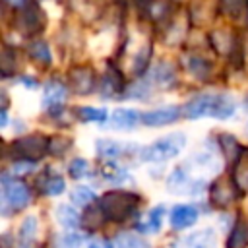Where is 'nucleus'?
Returning <instances> with one entry per match:
<instances>
[{"instance_id": "nucleus-23", "label": "nucleus", "mask_w": 248, "mask_h": 248, "mask_svg": "<svg viewBox=\"0 0 248 248\" xmlns=\"http://www.w3.org/2000/svg\"><path fill=\"white\" fill-rule=\"evenodd\" d=\"M70 198H72V202H74L78 207H85V205H89V203L95 200V194H93V190L87 188V186H76V188L72 190Z\"/></svg>"}, {"instance_id": "nucleus-19", "label": "nucleus", "mask_w": 248, "mask_h": 248, "mask_svg": "<svg viewBox=\"0 0 248 248\" xmlns=\"http://www.w3.org/2000/svg\"><path fill=\"white\" fill-rule=\"evenodd\" d=\"M56 219L64 229H76L79 225V221H81L78 211L74 207H70V205H58L56 207Z\"/></svg>"}, {"instance_id": "nucleus-10", "label": "nucleus", "mask_w": 248, "mask_h": 248, "mask_svg": "<svg viewBox=\"0 0 248 248\" xmlns=\"http://www.w3.org/2000/svg\"><path fill=\"white\" fill-rule=\"evenodd\" d=\"M141 124V112L134 108H116L110 114V128L114 130H134Z\"/></svg>"}, {"instance_id": "nucleus-21", "label": "nucleus", "mask_w": 248, "mask_h": 248, "mask_svg": "<svg viewBox=\"0 0 248 248\" xmlns=\"http://www.w3.org/2000/svg\"><path fill=\"white\" fill-rule=\"evenodd\" d=\"M124 151V145L114 141V140H99L97 141V153L101 157H107V159H114V157H120Z\"/></svg>"}, {"instance_id": "nucleus-14", "label": "nucleus", "mask_w": 248, "mask_h": 248, "mask_svg": "<svg viewBox=\"0 0 248 248\" xmlns=\"http://www.w3.org/2000/svg\"><path fill=\"white\" fill-rule=\"evenodd\" d=\"M68 93H66V87L58 81H50L46 87H45V97H43V103L45 107L48 108H58L64 101H66Z\"/></svg>"}, {"instance_id": "nucleus-13", "label": "nucleus", "mask_w": 248, "mask_h": 248, "mask_svg": "<svg viewBox=\"0 0 248 248\" xmlns=\"http://www.w3.org/2000/svg\"><path fill=\"white\" fill-rule=\"evenodd\" d=\"M246 246H248V221L242 215H238L229 234L227 248H246Z\"/></svg>"}, {"instance_id": "nucleus-15", "label": "nucleus", "mask_w": 248, "mask_h": 248, "mask_svg": "<svg viewBox=\"0 0 248 248\" xmlns=\"http://www.w3.org/2000/svg\"><path fill=\"white\" fill-rule=\"evenodd\" d=\"M124 91V81H122V74L110 66L107 76L103 78V97H114V93Z\"/></svg>"}, {"instance_id": "nucleus-24", "label": "nucleus", "mask_w": 248, "mask_h": 248, "mask_svg": "<svg viewBox=\"0 0 248 248\" xmlns=\"http://www.w3.org/2000/svg\"><path fill=\"white\" fill-rule=\"evenodd\" d=\"M16 52L10 48V45H6L2 48V56H0V70H2V76L4 78H10L14 72H16Z\"/></svg>"}, {"instance_id": "nucleus-2", "label": "nucleus", "mask_w": 248, "mask_h": 248, "mask_svg": "<svg viewBox=\"0 0 248 248\" xmlns=\"http://www.w3.org/2000/svg\"><path fill=\"white\" fill-rule=\"evenodd\" d=\"M99 205L108 221L122 223L136 213L140 205V196L134 192H126V190H112L101 198Z\"/></svg>"}, {"instance_id": "nucleus-22", "label": "nucleus", "mask_w": 248, "mask_h": 248, "mask_svg": "<svg viewBox=\"0 0 248 248\" xmlns=\"http://www.w3.org/2000/svg\"><path fill=\"white\" fill-rule=\"evenodd\" d=\"M101 174L108 180V182H124V180H128V172L124 170V169H120L114 161H107L103 167H101Z\"/></svg>"}, {"instance_id": "nucleus-12", "label": "nucleus", "mask_w": 248, "mask_h": 248, "mask_svg": "<svg viewBox=\"0 0 248 248\" xmlns=\"http://www.w3.org/2000/svg\"><path fill=\"white\" fill-rule=\"evenodd\" d=\"M231 178L234 180L240 194L248 192V149H240V153L236 155Z\"/></svg>"}, {"instance_id": "nucleus-6", "label": "nucleus", "mask_w": 248, "mask_h": 248, "mask_svg": "<svg viewBox=\"0 0 248 248\" xmlns=\"http://www.w3.org/2000/svg\"><path fill=\"white\" fill-rule=\"evenodd\" d=\"M16 25L19 27L21 33L25 35H35L41 33L45 27V16L43 10L35 2H23L19 4V12L16 17Z\"/></svg>"}, {"instance_id": "nucleus-7", "label": "nucleus", "mask_w": 248, "mask_h": 248, "mask_svg": "<svg viewBox=\"0 0 248 248\" xmlns=\"http://www.w3.org/2000/svg\"><path fill=\"white\" fill-rule=\"evenodd\" d=\"M180 116V108L176 105H169V107H159L147 112H141V124L143 126H167L174 120H178Z\"/></svg>"}, {"instance_id": "nucleus-18", "label": "nucleus", "mask_w": 248, "mask_h": 248, "mask_svg": "<svg viewBox=\"0 0 248 248\" xmlns=\"http://www.w3.org/2000/svg\"><path fill=\"white\" fill-rule=\"evenodd\" d=\"M76 116L81 120V122H97V124H103L108 120V114L105 108H97V107H79L76 110Z\"/></svg>"}, {"instance_id": "nucleus-33", "label": "nucleus", "mask_w": 248, "mask_h": 248, "mask_svg": "<svg viewBox=\"0 0 248 248\" xmlns=\"http://www.w3.org/2000/svg\"><path fill=\"white\" fill-rule=\"evenodd\" d=\"M35 232H37V217L29 215V217L23 219L21 229H19V234H21V238H27L29 240V238L35 236Z\"/></svg>"}, {"instance_id": "nucleus-27", "label": "nucleus", "mask_w": 248, "mask_h": 248, "mask_svg": "<svg viewBox=\"0 0 248 248\" xmlns=\"http://www.w3.org/2000/svg\"><path fill=\"white\" fill-rule=\"evenodd\" d=\"M163 213H165V207L163 205H157L149 211L147 215V221L143 223L145 227H141V231H149V232H157L161 229V221H163Z\"/></svg>"}, {"instance_id": "nucleus-4", "label": "nucleus", "mask_w": 248, "mask_h": 248, "mask_svg": "<svg viewBox=\"0 0 248 248\" xmlns=\"http://www.w3.org/2000/svg\"><path fill=\"white\" fill-rule=\"evenodd\" d=\"M10 151L16 159L31 163L37 161L41 157L46 155L48 151V140L41 134H33V136H25V138H17L16 141H12Z\"/></svg>"}, {"instance_id": "nucleus-36", "label": "nucleus", "mask_w": 248, "mask_h": 248, "mask_svg": "<svg viewBox=\"0 0 248 248\" xmlns=\"http://www.w3.org/2000/svg\"><path fill=\"white\" fill-rule=\"evenodd\" d=\"M105 248H114V246H112L110 242H105Z\"/></svg>"}, {"instance_id": "nucleus-8", "label": "nucleus", "mask_w": 248, "mask_h": 248, "mask_svg": "<svg viewBox=\"0 0 248 248\" xmlns=\"http://www.w3.org/2000/svg\"><path fill=\"white\" fill-rule=\"evenodd\" d=\"M70 81L78 95H91L95 89V70L89 66H76L70 72Z\"/></svg>"}, {"instance_id": "nucleus-16", "label": "nucleus", "mask_w": 248, "mask_h": 248, "mask_svg": "<svg viewBox=\"0 0 248 248\" xmlns=\"http://www.w3.org/2000/svg\"><path fill=\"white\" fill-rule=\"evenodd\" d=\"M219 12L232 19H240L248 12V0H219Z\"/></svg>"}, {"instance_id": "nucleus-17", "label": "nucleus", "mask_w": 248, "mask_h": 248, "mask_svg": "<svg viewBox=\"0 0 248 248\" xmlns=\"http://www.w3.org/2000/svg\"><path fill=\"white\" fill-rule=\"evenodd\" d=\"M188 248H213L215 246V232L211 229H203L200 232H194L186 240Z\"/></svg>"}, {"instance_id": "nucleus-3", "label": "nucleus", "mask_w": 248, "mask_h": 248, "mask_svg": "<svg viewBox=\"0 0 248 248\" xmlns=\"http://www.w3.org/2000/svg\"><path fill=\"white\" fill-rule=\"evenodd\" d=\"M186 145V136L182 132H172L165 138H159L157 141L145 145L138 155L141 161H155V163H161V161H167V159H172L176 157L182 147Z\"/></svg>"}, {"instance_id": "nucleus-20", "label": "nucleus", "mask_w": 248, "mask_h": 248, "mask_svg": "<svg viewBox=\"0 0 248 248\" xmlns=\"http://www.w3.org/2000/svg\"><path fill=\"white\" fill-rule=\"evenodd\" d=\"M27 50H29V56L35 62H39L43 66H48L50 64V48H48V45L45 41H33V43H29Z\"/></svg>"}, {"instance_id": "nucleus-11", "label": "nucleus", "mask_w": 248, "mask_h": 248, "mask_svg": "<svg viewBox=\"0 0 248 248\" xmlns=\"http://www.w3.org/2000/svg\"><path fill=\"white\" fill-rule=\"evenodd\" d=\"M169 219H170L172 229L182 231V229L192 227V225L198 221V209H196L194 205H186V203L174 205V207L170 209V217H169Z\"/></svg>"}, {"instance_id": "nucleus-28", "label": "nucleus", "mask_w": 248, "mask_h": 248, "mask_svg": "<svg viewBox=\"0 0 248 248\" xmlns=\"http://www.w3.org/2000/svg\"><path fill=\"white\" fill-rule=\"evenodd\" d=\"M153 79H155V83H159V85H170L172 79H174V72H172V68H170L169 64L161 62V64L153 70Z\"/></svg>"}, {"instance_id": "nucleus-34", "label": "nucleus", "mask_w": 248, "mask_h": 248, "mask_svg": "<svg viewBox=\"0 0 248 248\" xmlns=\"http://www.w3.org/2000/svg\"><path fill=\"white\" fill-rule=\"evenodd\" d=\"M81 240H83L81 234H68V236L64 238V246H66V248H79V246H81Z\"/></svg>"}, {"instance_id": "nucleus-29", "label": "nucleus", "mask_w": 248, "mask_h": 248, "mask_svg": "<svg viewBox=\"0 0 248 248\" xmlns=\"http://www.w3.org/2000/svg\"><path fill=\"white\" fill-rule=\"evenodd\" d=\"M103 219H107V217H105V213H103V209H101V205H99V207L87 209L85 215L81 217V223H83L85 227H89V229H95V227H99V225L103 223Z\"/></svg>"}, {"instance_id": "nucleus-35", "label": "nucleus", "mask_w": 248, "mask_h": 248, "mask_svg": "<svg viewBox=\"0 0 248 248\" xmlns=\"http://www.w3.org/2000/svg\"><path fill=\"white\" fill-rule=\"evenodd\" d=\"M89 248H105V242H101V240H93V242L89 244Z\"/></svg>"}, {"instance_id": "nucleus-30", "label": "nucleus", "mask_w": 248, "mask_h": 248, "mask_svg": "<svg viewBox=\"0 0 248 248\" xmlns=\"http://www.w3.org/2000/svg\"><path fill=\"white\" fill-rule=\"evenodd\" d=\"M188 68H190V72H192L194 76H198L200 79H202V78H205V76L209 74V70H211L209 62H207V60H203V58H200V56H190Z\"/></svg>"}, {"instance_id": "nucleus-26", "label": "nucleus", "mask_w": 248, "mask_h": 248, "mask_svg": "<svg viewBox=\"0 0 248 248\" xmlns=\"http://www.w3.org/2000/svg\"><path fill=\"white\" fill-rule=\"evenodd\" d=\"M116 248H149V244L134 232H124V234H118Z\"/></svg>"}, {"instance_id": "nucleus-25", "label": "nucleus", "mask_w": 248, "mask_h": 248, "mask_svg": "<svg viewBox=\"0 0 248 248\" xmlns=\"http://www.w3.org/2000/svg\"><path fill=\"white\" fill-rule=\"evenodd\" d=\"M64 188H66V182L58 174H50L43 180V192L48 194V196H58V194L64 192Z\"/></svg>"}, {"instance_id": "nucleus-32", "label": "nucleus", "mask_w": 248, "mask_h": 248, "mask_svg": "<svg viewBox=\"0 0 248 248\" xmlns=\"http://www.w3.org/2000/svg\"><path fill=\"white\" fill-rule=\"evenodd\" d=\"M70 145H72V141L68 138H50L48 140V153L62 155V153H66L70 149Z\"/></svg>"}, {"instance_id": "nucleus-9", "label": "nucleus", "mask_w": 248, "mask_h": 248, "mask_svg": "<svg viewBox=\"0 0 248 248\" xmlns=\"http://www.w3.org/2000/svg\"><path fill=\"white\" fill-rule=\"evenodd\" d=\"M236 184L232 178H217L211 186V203L215 207H229L234 200Z\"/></svg>"}, {"instance_id": "nucleus-31", "label": "nucleus", "mask_w": 248, "mask_h": 248, "mask_svg": "<svg viewBox=\"0 0 248 248\" xmlns=\"http://www.w3.org/2000/svg\"><path fill=\"white\" fill-rule=\"evenodd\" d=\"M87 170H89V165H87V161L85 159H81V157H78V159H74L72 163H70V167H68V172H70V176L72 178H83L85 174H87Z\"/></svg>"}, {"instance_id": "nucleus-1", "label": "nucleus", "mask_w": 248, "mask_h": 248, "mask_svg": "<svg viewBox=\"0 0 248 248\" xmlns=\"http://www.w3.org/2000/svg\"><path fill=\"white\" fill-rule=\"evenodd\" d=\"M236 110V103L232 97L225 93H202L192 97L184 107L186 118H202V116H213L219 120L231 118Z\"/></svg>"}, {"instance_id": "nucleus-5", "label": "nucleus", "mask_w": 248, "mask_h": 248, "mask_svg": "<svg viewBox=\"0 0 248 248\" xmlns=\"http://www.w3.org/2000/svg\"><path fill=\"white\" fill-rule=\"evenodd\" d=\"M31 200L29 188L16 178H10L8 174L2 176V207L4 215H8V209H23Z\"/></svg>"}]
</instances>
